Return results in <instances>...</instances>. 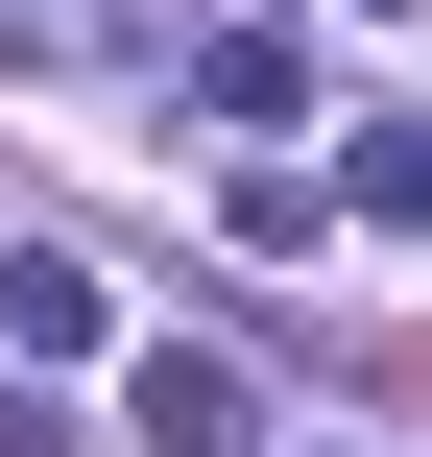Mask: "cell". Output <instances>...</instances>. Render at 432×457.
<instances>
[{"label": "cell", "mask_w": 432, "mask_h": 457, "mask_svg": "<svg viewBox=\"0 0 432 457\" xmlns=\"http://www.w3.org/2000/svg\"><path fill=\"white\" fill-rule=\"evenodd\" d=\"M361 24H432V0H361Z\"/></svg>", "instance_id": "6"}, {"label": "cell", "mask_w": 432, "mask_h": 457, "mask_svg": "<svg viewBox=\"0 0 432 457\" xmlns=\"http://www.w3.org/2000/svg\"><path fill=\"white\" fill-rule=\"evenodd\" d=\"M144 457H265V361L168 337V361H144Z\"/></svg>", "instance_id": "1"}, {"label": "cell", "mask_w": 432, "mask_h": 457, "mask_svg": "<svg viewBox=\"0 0 432 457\" xmlns=\"http://www.w3.org/2000/svg\"><path fill=\"white\" fill-rule=\"evenodd\" d=\"M0 337H24V361H96V337H120V289H96L72 241H24V265H0Z\"/></svg>", "instance_id": "2"}, {"label": "cell", "mask_w": 432, "mask_h": 457, "mask_svg": "<svg viewBox=\"0 0 432 457\" xmlns=\"http://www.w3.org/2000/svg\"><path fill=\"white\" fill-rule=\"evenodd\" d=\"M0 457H72V434H48V410H24V386H0Z\"/></svg>", "instance_id": "5"}, {"label": "cell", "mask_w": 432, "mask_h": 457, "mask_svg": "<svg viewBox=\"0 0 432 457\" xmlns=\"http://www.w3.org/2000/svg\"><path fill=\"white\" fill-rule=\"evenodd\" d=\"M361 217H409V241H432V120H385V145H361Z\"/></svg>", "instance_id": "4"}, {"label": "cell", "mask_w": 432, "mask_h": 457, "mask_svg": "<svg viewBox=\"0 0 432 457\" xmlns=\"http://www.w3.org/2000/svg\"><path fill=\"white\" fill-rule=\"evenodd\" d=\"M192 96H216V120H289L313 72H289V24H216V48H192Z\"/></svg>", "instance_id": "3"}]
</instances>
